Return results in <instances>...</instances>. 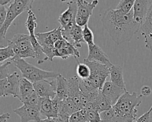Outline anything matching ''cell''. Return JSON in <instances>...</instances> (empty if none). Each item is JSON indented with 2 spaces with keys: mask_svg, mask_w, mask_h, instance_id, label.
<instances>
[{
  "mask_svg": "<svg viewBox=\"0 0 152 122\" xmlns=\"http://www.w3.org/2000/svg\"><path fill=\"white\" fill-rule=\"evenodd\" d=\"M150 114L151 112L148 111L137 118L135 122H152V117Z\"/></svg>",
  "mask_w": 152,
  "mask_h": 122,
  "instance_id": "cell-39",
  "label": "cell"
},
{
  "mask_svg": "<svg viewBox=\"0 0 152 122\" xmlns=\"http://www.w3.org/2000/svg\"><path fill=\"white\" fill-rule=\"evenodd\" d=\"M35 35L48 60L52 61L53 58L56 57L54 44L57 40L64 38L61 27L47 32L36 33Z\"/></svg>",
  "mask_w": 152,
  "mask_h": 122,
  "instance_id": "cell-6",
  "label": "cell"
},
{
  "mask_svg": "<svg viewBox=\"0 0 152 122\" xmlns=\"http://www.w3.org/2000/svg\"><path fill=\"white\" fill-rule=\"evenodd\" d=\"M17 17V16L15 14V13L8 7L6 19L3 24L0 26V39L1 44L2 43L3 40H4L5 38V35L8 28L11 25L12 23L16 18Z\"/></svg>",
  "mask_w": 152,
  "mask_h": 122,
  "instance_id": "cell-25",
  "label": "cell"
},
{
  "mask_svg": "<svg viewBox=\"0 0 152 122\" xmlns=\"http://www.w3.org/2000/svg\"><path fill=\"white\" fill-rule=\"evenodd\" d=\"M88 53L87 60L90 61H96L104 64L108 67H111L113 64L110 62L108 55L97 44L88 46Z\"/></svg>",
  "mask_w": 152,
  "mask_h": 122,
  "instance_id": "cell-11",
  "label": "cell"
},
{
  "mask_svg": "<svg viewBox=\"0 0 152 122\" xmlns=\"http://www.w3.org/2000/svg\"><path fill=\"white\" fill-rule=\"evenodd\" d=\"M145 39V46L152 52V34L144 36Z\"/></svg>",
  "mask_w": 152,
  "mask_h": 122,
  "instance_id": "cell-40",
  "label": "cell"
},
{
  "mask_svg": "<svg viewBox=\"0 0 152 122\" xmlns=\"http://www.w3.org/2000/svg\"><path fill=\"white\" fill-rule=\"evenodd\" d=\"M101 91L110 101L113 107L119 98L127 90L114 85L110 81H107L104 83Z\"/></svg>",
  "mask_w": 152,
  "mask_h": 122,
  "instance_id": "cell-12",
  "label": "cell"
},
{
  "mask_svg": "<svg viewBox=\"0 0 152 122\" xmlns=\"http://www.w3.org/2000/svg\"><path fill=\"white\" fill-rule=\"evenodd\" d=\"M34 92L33 83L24 77L21 78L19 82L18 99L24 104Z\"/></svg>",
  "mask_w": 152,
  "mask_h": 122,
  "instance_id": "cell-17",
  "label": "cell"
},
{
  "mask_svg": "<svg viewBox=\"0 0 152 122\" xmlns=\"http://www.w3.org/2000/svg\"><path fill=\"white\" fill-rule=\"evenodd\" d=\"M34 0H14L8 7L18 16L25 11H29L32 8Z\"/></svg>",
  "mask_w": 152,
  "mask_h": 122,
  "instance_id": "cell-22",
  "label": "cell"
},
{
  "mask_svg": "<svg viewBox=\"0 0 152 122\" xmlns=\"http://www.w3.org/2000/svg\"><path fill=\"white\" fill-rule=\"evenodd\" d=\"M84 62L89 67L90 76L87 79L80 81L88 86L101 90L110 74V68L98 62L90 61L86 59L84 60Z\"/></svg>",
  "mask_w": 152,
  "mask_h": 122,
  "instance_id": "cell-4",
  "label": "cell"
},
{
  "mask_svg": "<svg viewBox=\"0 0 152 122\" xmlns=\"http://www.w3.org/2000/svg\"><path fill=\"white\" fill-rule=\"evenodd\" d=\"M70 1H72L71 0H61V2H69Z\"/></svg>",
  "mask_w": 152,
  "mask_h": 122,
  "instance_id": "cell-46",
  "label": "cell"
},
{
  "mask_svg": "<svg viewBox=\"0 0 152 122\" xmlns=\"http://www.w3.org/2000/svg\"><path fill=\"white\" fill-rule=\"evenodd\" d=\"M85 122H88V121H85Z\"/></svg>",
  "mask_w": 152,
  "mask_h": 122,
  "instance_id": "cell-48",
  "label": "cell"
},
{
  "mask_svg": "<svg viewBox=\"0 0 152 122\" xmlns=\"http://www.w3.org/2000/svg\"><path fill=\"white\" fill-rule=\"evenodd\" d=\"M87 117L88 122H101L100 113L91 108L86 109Z\"/></svg>",
  "mask_w": 152,
  "mask_h": 122,
  "instance_id": "cell-36",
  "label": "cell"
},
{
  "mask_svg": "<svg viewBox=\"0 0 152 122\" xmlns=\"http://www.w3.org/2000/svg\"><path fill=\"white\" fill-rule=\"evenodd\" d=\"M8 45L12 48L15 57L23 59L36 58L29 35L15 34L10 40H8Z\"/></svg>",
  "mask_w": 152,
  "mask_h": 122,
  "instance_id": "cell-5",
  "label": "cell"
},
{
  "mask_svg": "<svg viewBox=\"0 0 152 122\" xmlns=\"http://www.w3.org/2000/svg\"><path fill=\"white\" fill-rule=\"evenodd\" d=\"M8 7L7 8L5 5L0 6V26L3 24L6 19L8 13Z\"/></svg>",
  "mask_w": 152,
  "mask_h": 122,
  "instance_id": "cell-38",
  "label": "cell"
},
{
  "mask_svg": "<svg viewBox=\"0 0 152 122\" xmlns=\"http://www.w3.org/2000/svg\"><path fill=\"white\" fill-rule=\"evenodd\" d=\"M27 14L28 16L25 23V26L28 32L29 35L31 36L35 35L36 34L34 33V30L37 26V23L36 21L37 18L31 10H30L27 11Z\"/></svg>",
  "mask_w": 152,
  "mask_h": 122,
  "instance_id": "cell-28",
  "label": "cell"
},
{
  "mask_svg": "<svg viewBox=\"0 0 152 122\" xmlns=\"http://www.w3.org/2000/svg\"><path fill=\"white\" fill-rule=\"evenodd\" d=\"M11 64V62L8 61L4 64H1L0 67V79H3L8 76H9L11 74L10 73V70L8 68V66Z\"/></svg>",
  "mask_w": 152,
  "mask_h": 122,
  "instance_id": "cell-37",
  "label": "cell"
},
{
  "mask_svg": "<svg viewBox=\"0 0 152 122\" xmlns=\"http://www.w3.org/2000/svg\"><path fill=\"white\" fill-rule=\"evenodd\" d=\"M83 29H82V27H80L76 24L65 40L77 48H81L82 46L81 44L85 43L83 35Z\"/></svg>",
  "mask_w": 152,
  "mask_h": 122,
  "instance_id": "cell-20",
  "label": "cell"
},
{
  "mask_svg": "<svg viewBox=\"0 0 152 122\" xmlns=\"http://www.w3.org/2000/svg\"><path fill=\"white\" fill-rule=\"evenodd\" d=\"M141 94L142 96H149L151 93V89L148 86H143L141 88Z\"/></svg>",
  "mask_w": 152,
  "mask_h": 122,
  "instance_id": "cell-41",
  "label": "cell"
},
{
  "mask_svg": "<svg viewBox=\"0 0 152 122\" xmlns=\"http://www.w3.org/2000/svg\"><path fill=\"white\" fill-rule=\"evenodd\" d=\"M110 81L114 85L125 89L126 85L124 79L123 68L119 65L113 64L110 67Z\"/></svg>",
  "mask_w": 152,
  "mask_h": 122,
  "instance_id": "cell-18",
  "label": "cell"
},
{
  "mask_svg": "<svg viewBox=\"0 0 152 122\" xmlns=\"http://www.w3.org/2000/svg\"><path fill=\"white\" fill-rule=\"evenodd\" d=\"M83 38L85 41V43H86L88 46H90L95 44L94 42L93 33L87 24L84 26V28L83 30Z\"/></svg>",
  "mask_w": 152,
  "mask_h": 122,
  "instance_id": "cell-33",
  "label": "cell"
},
{
  "mask_svg": "<svg viewBox=\"0 0 152 122\" xmlns=\"http://www.w3.org/2000/svg\"><path fill=\"white\" fill-rule=\"evenodd\" d=\"M67 4V9L62 12L58 18V22L59 23L61 28H64L71 22L75 21L77 12V2L70 1L68 2Z\"/></svg>",
  "mask_w": 152,
  "mask_h": 122,
  "instance_id": "cell-14",
  "label": "cell"
},
{
  "mask_svg": "<svg viewBox=\"0 0 152 122\" xmlns=\"http://www.w3.org/2000/svg\"><path fill=\"white\" fill-rule=\"evenodd\" d=\"M77 65L76 68L77 74L81 80L87 79L90 76V70L89 67L86 63H81L77 60Z\"/></svg>",
  "mask_w": 152,
  "mask_h": 122,
  "instance_id": "cell-29",
  "label": "cell"
},
{
  "mask_svg": "<svg viewBox=\"0 0 152 122\" xmlns=\"http://www.w3.org/2000/svg\"><path fill=\"white\" fill-rule=\"evenodd\" d=\"M100 115L101 122H115V114L112 107L100 112Z\"/></svg>",
  "mask_w": 152,
  "mask_h": 122,
  "instance_id": "cell-34",
  "label": "cell"
},
{
  "mask_svg": "<svg viewBox=\"0 0 152 122\" xmlns=\"http://www.w3.org/2000/svg\"><path fill=\"white\" fill-rule=\"evenodd\" d=\"M14 0H0L1 5H6L8 4H11Z\"/></svg>",
  "mask_w": 152,
  "mask_h": 122,
  "instance_id": "cell-45",
  "label": "cell"
},
{
  "mask_svg": "<svg viewBox=\"0 0 152 122\" xmlns=\"http://www.w3.org/2000/svg\"><path fill=\"white\" fill-rule=\"evenodd\" d=\"M69 122H85L88 121L86 108L80 110L72 114L69 117Z\"/></svg>",
  "mask_w": 152,
  "mask_h": 122,
  "instance_id": "cell-30",
  "label": "cell"
},
{
  "mask_svg": "<svg viewBox=\"0 0 152 122\" xmlns=\"http://www.w3.org/2000/svg\"><path fill=\"white\" fill-rule=\"evenodd\" d=\"M151 2L150 0H135L133 7L134 19L141 25L145 19Z\"/></svg>",
  "mask_w": 152,
  "mask_h": 122,
  "instance_id": "cell-15",
  "label": "cell"
},
{
  "mask_svg": "<svg viewBox=\"0 0 152 122\" xmlns=\"http://www.w3.org/2000/svg\"><path fill=\"white\" fill-rule=\"evenodd\" d=\"M34 91L40 98H50L53 99L56 95V82L55 79L52 81L47 79L39 80L33 83Z\"/></svg>",
  "mask_w": 152,
  "mask_h": 122,
  "instance_id": "cell-9",
  "label": "cell"
},
{
  "mask_svg": "<svg viewBox=\"0 0 152 122\" xmlns=\"http://www.w3.org/2000/svg\"><path fill=\"white\" fill-rule=\"evenodd\" d=\"M10 118V114L9 112H5L0 115V122H7V121Z\"/></svg>",
  "mask_w": 152,
  "mask_h": 122,
  "instance_id": "cell-43",
  "label": "cell"
},
{
  "mask_svg": "<svg viewBox=\"0 0 152 122\" xmlns=\"http://www.w3.org/2000/svg\"><path fill=\"white\" fill-rule=\"evenodd\" d=\"M68 98L74 102V104L80 109H83L81 102V91L80 89V80L78 77L74 76L68 79Z\"/></svg>",
  "mask_w": 152,
  "mask_h": 122,
  "instance_id": "cell-13",
  "label": "cell"
},
{
  "mask_svg": "<svg viewBox=\"0 0 152 122\" xmlns=\"http://www.w3.org/2000/svg\"><path fill=\"white\" fill-rule=\"evenodd\" d=\"M101 20L104 28L118 45L130 41L141 27L134 19L133 10L125 13L110 8L104 12Z\"/></svg>",
  "mask_w": 152,
  "mask_h": 122,
  "instance_id": "cell-1",
  "label": "cell"
},
{
  "mask_svg": "<svg viewBox=\"0 0 152 122\" xmlns=\"http://www.w3.org/2000/svg\"><path fill=\"white\" fill-rule=\"evenodd\" d=\"M41 102V98L38 95V94L34 91L31 95L29 96L27 100L24 103L25 104L28 105L40 110V105Z\"/></svg>",
  "mask_w": 152,
  "mask_h": 122,
  "instance_id": "cell-35",
  "label": "cell"
},
{
  "mask_svg": "<svg viewBox=\"0 0 152 122\" xmlns=\"http://www.w3.org/2000/svg\"><path fill=\"white\" fill-rule=\"evenodd\" d=\"M80 110L69 98L61 101L59 114H63L70 117L72 114Z\"/></svg>",
  "mask_w": 152,
  "mask_h": 122,
  "instance_id": "cell-23",
  "label": "cell"
},
{
  "mask_svg": "<svg viewBox=\"0 0 152 122\" xmlns=\"http://www.w3.org/2000/svg\"><path fill=\"white\" fill-rule=\"evenodd\" d=\"M77 12L76 15V23L80 26L87 24L90 17L93 14V10L99 4V0H93L88 2L86 0H77Z\"/></svg>",
  "mask_w": 152,
  "mask_h": 122,
  "instance_id": "cell-7",
  "label": "cell"
},
{
  "mask_svg": "<svg viewBox=\"0 0 152 122\" xmlns=\"http://www.w3.org/2000/svg\"><path fill=\"white\" fill-rule=\"evenodd\" d=\"M56 82V96L61 100H64L68 98V81L60 73L55 78Z\"/></svg>",
  "mask_w": 152,
  "mask_h": 122,
  "instance_id": "cell-19",
  "label": "cell"
},
{
  "mask_svg": "<svg viewBox=\"0 0 152 122\" xmlns=\"http://www.w3.org/2000/svg\"><path fill=\"white\" fill-rule=\"evenodd\" d=\"M15 56V53L12 48L10 46L7 45L6 47L1 48L0 49V62L2 63L3 61L7 59H12Z\"/></svg>",
  "mask_w": 152,
  "mask_h": 122,
  "instance_id": "cell-32",
  "label": "cell"
},
{
  "mask_svg": "<svg viewBox=\"0 0 152 122\" xmlns=\"http://www.w3.org/2000/svg\"><path fill=\"white\" fill-rule=\"evenodd\" d=\"M20 80V76L17 71L12 73L5 79H1L0 96L3 97L12 95L18 98Z\"/></svg>",
  "mask_w": 152,
  "mask_h": 122,
  "instance_id": "cell-8",
  "label": "cell"
},
{
  "mask_svg": "<svg viewBox=\"0 0 152 122\" xmlns=\"http://www.w3.org/2000/svg\"><path fill=\"white\" fill-rule=\"evenodd\" d=\"M40 112L42 115L46 118H53L52 110V99L50 98H41Z\"/></svg>",
  "mask_w": 152,
  "mask_h": 122,
  "instance_id": "cell-27",
  "label": "cell"
},
{
  "mask_svg": "<svg viewBox=\"0 0 152 122\" xmlns=\"http://www.w3.org/2000/svg\"><path fill=\"white\" fill-rule=\"evenodd\" d=\"M31 38V42L33 47V49L34 50L36 59L37 60V63L39 64H41L45 62L46 61L48 60L47 57L46 56L45 54L43 51V49L42 46L39 43L36 35L30 36Z\"/></svg>",
  "mask_w": 152,
  "mask_h": 122,
  "instance_id": "cell-26",
  "label": "cell"
},
{
  "mask_svg": "<svg viewBox=\"0 0 152 122\" xmlns=\"http://www.w3.org/2000/svg\"><path fill=\"white\" fill-rule=\"evenodd\" d=\"M141 35L144 37L152 34V1L151 2L145 19L141 25Z\"/></svg>",
  "mask_w": 152,
  "mask_h": 122,
  "instance_id": "cell-24",
  "label": "cell"
},
{
  "mask_svg": "<svg viewBox=\"0 0 152 122\" xmlns=\"http://www.w3.org/2000/svg\"><path fill=\"white\" fill-rule=\"evenodd\" d=\"M135 2V0H121L115 9L125 13H128L132 10Z\"/></svg>",
  "mask_w": 152,
  "mask_h": 122,
  "instance_id": "cell-31",
  "label": "cell"
},
{
  "mask_svg": "<svg viewBox=\"0 0 152 122\" xmlns=\"http://www.w3.org/2000/svg\"><path fill=\"white\" fill-rule=\"evenodd\" d=\"M11 60L13 61L14 65L21 71L23 77L33 83L44 79H55L59 74V73L39 68L23 58L14 57Z\"/></svg>",
  "mask_w": 152,
  "mask_h": 122,
  "instance_id": "cell-3",
  "label": "cell"
},
{
  "mask_svg": "<svg viewBox=\"0 0 152 122\" xmlns=\"http://www.w3.org/2000/svg\"><path fill=\"white\" fill-rule=\"evenodd\" d=\"M13 112L20 117L21 122H30L31 121L39 122L42 120L39 109L25 104L14 110Z\"/></svg>",
  "mask_w": 152,
  "mask_h": 122,
  "instance_id": "cell-10",
  "label": "cell"
},
{
  "mask_svg": "<svg viewBox=\"0 0 152 122\" xmlns=\"http://www.w3.org/2000/svg\"><path fill=\"white\" fill-rule=\"evenodd\" d=\"M39 122H56V118H46L45 119H42Z\"/></svg>",
  "mask_w": 152,
  "mask_h": 122,
  "instance_id": "cell-44",
  "label": "cell"
},
{
  "mask_svg": "<svg viewBox=\"0 0 152 122\" xmlns=\"http://www.w3.org/2000/svg\"><path fill=\"white\" fill-rule=\"evenodd\" d=\"M69 117L63 115V114H59L58 116L56 118V122H69Z\"/></svg>",
  "mask_w": 152,
  "mask_h": 122,
  "instance_id": "cell-42",
  "label": "cell"
},
{
  "mask_svg": "<svg viewBox=\"0 0 152 122\" xmlns=\"http://www.w3.org/2000/svg\"><path fill=\"white\" fill-rule=\"evenodd\" d=\"M70 56L74 57L75 59L79 58L80 52L76 47L64 39L61 46L57 49H55V57L65 60Z\"/></svg>",
  "mask_w": 152,
  "mask_h": 122,
  "instance_id": "cell-16",
  "label": "cell"
},
{
  "mask_svg": "<svg viewBox=\"0 0 152 122\" xmlns=\"http://www.w3.org/2000/svg\"><path fill=\"white\" fill-rule=\"evenodd\" d=\"M112 107V105L110 101L102 93V91L100 90L93 102L90 108L94 109L100 113L111 108Z\"/></svg>",
  "mask_w": 152,
  "mask_h": 122,
  "instance_id": "cell-21",
  "label": "cell"
},
{
  "mask_svg": "<svg viewBox=\"0 0 152 122\" xmlns=\"http://www.w3.org/2000/svg\"><path fill=\"white\" fill-rule=\"evenodd\" d=\"M142 95L135 92H125L112 107L115 114V122H135L138 111L136 109L142 102Z\"/></svg>",
  "mask_w": 152,
  "mask_h": 122,
  "instance_id": "cell-2",
  "label": "cell"
},
{
  "mask_svg": "<svg viewBox=\"0 0 152 122\" xmlns=\"http://www.w3.org/2000/svg\"><path fill=\"white\" fill-rule=\"evenodd\" d=\"M150 112H151V111H152V105H151V108H150V110H148Z\"/></svg>",
  "mask_w": 152,
  "mask_h": 122,
  "instance_id": "cell-47",
  "label": "cell"
}]
</instances>
